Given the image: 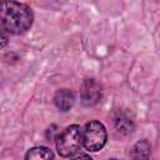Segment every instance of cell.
Wrapping results in <instances>:
<instances>
[{"mask_svg":"<svg viewBox=\"0 0 160 160\" xmlns=\"http://www.w3.org/2000/svg\"><path fill=\"white\" fill-rule=\"evenodd\" d=\"M6 44H8V35H6V32L0 28V49L4 48Z\"/></svg>","mask_w":160,"mask_h":160,"instance_id":"cell-8","label":"cell"},{"mask_svg":"<svg viewBox=\"0 0 160 160\" xmlns=\"http://www.w3.org/2000/svg\"><path fill=\"white\" fill-rule=\"evenodd\" d=\"M80 96L85 106H92L101 99V88L95 80L88 79L81 85Z\"/></svg>","mask_w":160,"mask_h":160,"instance_id":"cell-4","label":"cell"},{"mask_svg":"<svg viewBox=\"0 0 160 160\" xmlns=\"http://www.w3.org/2000/svg\"><path fill=\"white\" fill-rule=\"evenodd\" d=\"M54 154L46 146H35L26 152L25 160H52Z\"/></svg>","mask_w":160,"mask_h":160,"instance_id":"cell-7","label":"cell"},{"mask_svg":"<svg viewBox=\"0 0 160 160\" xmlns=\"http://www.w3.org/2000/svg\"><path fill=\"white\" fill-rule=\"evenodd\" d=\"M72 160H92V159L89 155H86V154H81V155L76 156L75 159H72Z\"/></svg>","mask_w":160,"mask_h":160,"instance_id":"cell-9","label":"cell"},{"mask_svg":"<svg viewBox=\"0 0 160 160\" xmlns=\"http://www.w3.org/2000/svg\"><path fill=\"white\" fill-rule=\"evenodd\" d=\"M74 101H75V96H74V92L68 90V89H62V90H59L54 98V102L56 105V108L61 111H68L70 110V108L74 105Z\"/></svg>","mask_w":160,"mask_h":160,"instance_id":"cell-5","label":"cell"},{"mask_svg":"<svg viewBox=\"0 0 160 160\" xmlns=\"http://www.w3.org/2000/svg\"><path fill=\"white\" fill-rule=\"evenodd\" d=\"M151 152V146L148 140H141L136 142L131 150H130V156L132 160H149Z\"/></svg>","mask_w":160,"mask_h":160,"instance_id":"cell-6","label":"cell"},{"mask_svg":"<svg viewBox=\"0 0 160 160\" xmlns=\"http://www.w3.org/2000/svg\"><path fill=\"white\" fill-rule=\"evenodd\" d=\"M82 145V130L79 125H70L68 126L58 138L56 140V149L58 152L64 156H72L79 151Z\"/></svg>","mask_w":160,"mask_h":160,"instance_id":"cell-2","label":"cell"},{"mask_svg":"<svg viewBox=\"0 0 160 160\" xmlns=\"http://www.w3.org/2000/svg\"><path fill=\"white\" fill-rule=\"evenodd\" d=\"M106 129L99 121H90L82 130V145L89 151L100 150L106 142Z\"/></svg>","mask_w":160,"mask_h":160,"instance_id":"cell-3","label":"cell"},{"mask_svg":"<svg viewBox=\"0 0 160 160\" xmlns=\"http://www.w3.org/2000/svg\"><path fill=\"white\" fill-rule=\"evenodd\" d=\"M31 9L18 1H0V28L10 34L26 32L32 24Z\"/></svg>","mask_w":160,"mask_h":160,"instance_id":"cell-1","label":"cell"},{"mask_svg":"<svg viewBox=\"0 0 160 160\" xmlns=\"http://www.w3.org/2000/svg\"><path fill=\"white\" fill-rule=\"evenodd\" d=\"M111 160H116V159H111Z\"/></svg>","mask_w":160,"mask_h":160,"instance_id":"cell-10","label":"cell"}]
</instances>
